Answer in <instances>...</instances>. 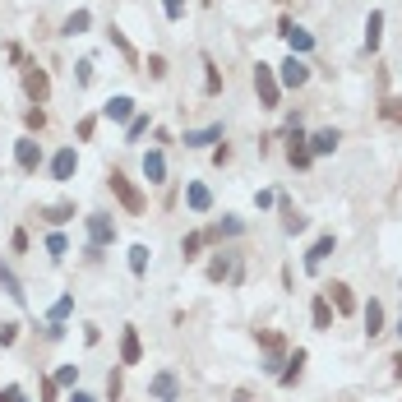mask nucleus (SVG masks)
I'll return each instance as SVG.
<instances>
[{
  "mask_svg": "<svg viewBox=\"0 0 402 402\" xmlns=\"http://www.w3.org/2000/svg\"><path fill=\"white\" fill-rule=\"evenodd\" d=\"M393 375H398V380H402V351H398V356H393Z\"/></svg>",
  "mask_w": 402,
  "mask_h": 402,
  "instance_id": "obj_45",
  "label": "nucleus"
},
{
  "mask_svg": "<svg viewBox=\"0 0 402 402\" xmlns=\"http://www.w3.org/2000/svg\"><path fill=\"white\" fill-rule=\"evenodd\" d=\"M278 33L287 37V46H291V56H305V51H310V46H314V37L305 33V28H296V23H291V19H282V23H278Z\"/></svg>",
  "mask_w": 402,
  "mask_h": 402,
  "instance_id": "obj_9",
  "label": "nucleus"
},
{
  "mask_svg": "<svg viewBox=\"0 0 402 402\" xmlns=\"http://www.w3.org/2000/svg\"><path fill=\"white\" fill-rule=\"evenodd\" d=\"M380 116H384L389 125H402V98H384V102H380Z\"/></svg>",
  "mask_w": 402,
  "mask_h": 402,
  "instance_id": "obj_29",
  "label": "nucleus"
},
{
  "mask_svg": "<svg viewBox=\"0 0 402 402\" xmlns=\"http://www.w3.org/2000/svg\"><path fill=\"white\" fill-rule=\"evenodd\" d=\"M74 380H79V366H60L56 370V384H60V389H74Z\"/></svg>",
  "mask_w": 402,
  "mask_h": 402,
  "instance_id": "obj_36",
  "label": "nucleus"
},
{
  "mask_svg": "<svg viewBox=\"0 0 402 402\" xmlns=\"http://www.w3.org/2000/svg\"><path fill=\"white\" fill-rule=\"evenodd\" d=\"M366 333H370V337H380V333H384V305H380V301H370V305H366Z\"/></svg>",
  "mask_w": 402,
  "mask_h": 402,
  "instance_id": "obj_24",
  "label": "nucleus"
},
{
  "mask_svg": "<svg viewBox=\"0 0 402 402\" xmlns=\"http://www.w3.org/2000/svg\"><path fill=\"white\" fill-rule=\"evenodd\" d=\"M102 116H107V121H134V98H112L107 102V107H102Z\"/></svg>",
  "mask_w": 402,
  "mask_h": 402,
  "instance_id": "obj_15",
  "label": "nucleus"
},
{
  "mask_svg": "<svg viewBox=\"0 0 402 402\" xmlns=\"http://www.w3.org/2000/svg\"><path fill=\"white\" fill-rule=\"evenodd\" d=\"M107 185H112V194H116V199H121L130 213H144V194L125 180V171H112V176H107Z\"/></svg>",
  "mask_w": 402,
  "mask_h": 402,
  "instance_id": "obj_4",
  "label": "nucleus"
},
{
  "mask_svg": "<svg viewBox=\"0 0 402 402\" xmlns=\"http://www.w3.org/2000/svg\"><path fill=\"white\" fill-rule=\"evenodd\" d=\"M398 333H402V319H398Z\"/></svg>",
  "mask_w": 402,
  "mask_h": 402,
  "instance_id": "obj_46",
  "label": "nucleus"
},
{
  "mask_svg": "<svg viewBox=\"0 0 402 402\" xmlns=\"http://www.w3.org/2000/svg\"><path fill=\"white\" fill-rule=\"evenodd\" d=\"M255 93H259V107H264V112H278L282 83H278V74H273L268 65H255Z\"/></svg>",
  "mask_w": 402,
  "mask_h": 402,
  "instance_id": "obj_1",
  "label": "nucleus"
},
{
  "mask_svg": "<svg viewBox=\"0 0 402 402\" xmlns=\"http://www.w3.org/2000/svg\"><path fill=\"white\" fill-rule=\"evenodd\" d=\"M88 23H93V14H88V10H74V14L65 19V28H60V33H65V37H79L83 28H88Z\"/></svg>",
  "mask_w": 402,
  "mask_h": 402,
  "instance_id": "obj_26",
  "label": "nucleus"
},
{
  "mask_svg": "<svg viewBox=\"0 0 402 402\" xmlns=\"http://www.w3.org/2000/svg\"><path fill=\"white\" fill-rule=\"evenodd\" d=\"M14 162H19V171H28V176H33V171L42 167V148H37L33 134H23L19 144H14Z\"/></svg>",
  "mask_w": 402,
  "mask_h": 402,
  "instance_id": "obj_6",
  "label": "nucleus"
},
{
  "mask_svg": "<svg viewBox=\"0 0 402 402\" xmlns=\"http://www.w3.org/2000/svg\"><path fill=\"white\" fill-rule=\"evenodd\" d=\"M42 217L51 227H60V222H69V217H74V203H51V208H42Z\"/></svg>",
  "mask_w": 402,
  "mask_h": 402,
  "instance_id": "obj_27",
  "label": "nucleus"
},
{
  "mask_svg": "<svg viewBox=\"0 0 402 402\" xmlns=\"http://www.w3.org/2000/svg\"><path fill=\"white\" fill-rule=\"evenodd\" d=\"M65 250H69V241H65L60 232H51V236H46V255H51V259H60Z\"/></svg>",
  "mask_w": 402,
  "mask_h": 402,
  "instance_id": "obj_31",
  "label": "nucleus"
},
{
  "mask_svg": "<svg viewBox=\"0 0 402 402\" xmlns=\"http://www.w3.org/2000/svg\"><path fill=\"white\" fill-rule=\"evenodd\" d=\"M222 144V125H203V130H185V148H208Z\"/></svg>",
  "mask_w": 402,
  "mask_h": 402,
  "instance_id": "obj_12",
  "label": "nucleus"
},
{
  "mask_svg": "<svg viewBox=\"0 0 402 402\" xmlns=\"http://www.w3.org/2000/svg\"><path fill=\"white\" fill-rule=\"evenodd\" d=\"M23 125H28V130H42V125H46V112H42V107H28V112H23Z\"/></svg>",
  "mask_w": 402,
  "mask_h": 402,
  "instance_id": "obj_34",
  "label": "nucleus"
},
{
  "mask_svg": "<svg viewBox=\"0 0 402 402\" xmlns=\"http://www.w3.org/2000/svg\"><path fill=\"white\" fill-rule=\"evenodd\" d=\"M380 28H384V14H380V10H370V19H366V46H370V51L380 46Z\"/></svg>",
  "mask_w": 402,
  "mask_h": 402,
  "instance_id": "obj_28",
  "label": "nucleus"
},
{
  "mask_svg": "<svg viewBox=\"0 0 402 402\" xmlns=\"http://www.w3.org/2000/svg\"><path fill=\"white\" fill-rule=\"evenodd\" d=\"M107 33H112V46H116V51H121V56L130 60V65H139V51H134V46H130V37H125L121 28H116V23H112V28H107Z\"/></svg>",
  "mask_w": 402,
  "mask_h": 402,
  "instance_id": "obj_23",
  "label": "nucleus"
},
{
  "mask_svg": "<svg viewBox=\"0 0 402 402\" xmlns=\"http://www.w3.org/2000/svg\"><path fill=\"white\" fill-rule=\"evenodd\" d=\"M241 232H246L241 217H222V222H213L208 232H203V241H222V236H241Z\"/></svg>",
  "mask_w": 402,
  "mask_h": 402,
  "instance_id": "obj_18",
  "label": "nucleus"
},
{
  "mask_svg": "<svg viewBox=\"0 0 402 402\" xmlns=\"http://www.w3.org/2000/svg\"><path fill=\"white\" fill-rule=\"evenodd\" d=\"M310 319H314V328H319V333H324V328H333V305L319 296V301L310 305Z\"/></svg>",
  "mask_w": 402,
  "mask_h": 402,
  "instance_id": "obj_22",
  "label": "nucleus"
},
{
  "mask_svg": "<svg viewBox=\"0 0 402 402\" xmlns=\"http://www.w3.org/2000/svg\"><path fill=\"white\" fill-rule=\"evenodd\" d=\"M148 74H153V79H167V60H162V56H148Z\"/></svg>",
  "mask_w": 402,
  "mask_h": 402,
  "instance_id": "obj_38",
  "label": "nucleus"
},
{
  "mask_svg": "<svg viewBox=\"0 0 402 402\" xmlns=\"http://www.w3.org/2000/svg\"><path fill=\"white\" fill-rule=\"evenodd\" d=\"M56 389H60L56 380H42V402H56Z\"/></svg>",
  "mask_w": 402,
  "mask_h": 402,
  "instance_id": "obj_42",
  "label": "nucleus"
},
{
  "mask_svg": "<svg viewBox=\"0 0 402 402\" xmlns=\"http://www.w3.org/2000/svg\"><path fill=\"white\" fill-rule=\"evenodd\" d=\"M144 176H148V185H162V180H167V157L157 153H144Z\"/></svg>",
  "mask_w": 402,
  "mask_h": 402,
  "instance_id": "obj_14",
  "label": "nucleus"
},
{
  "mask_svg": "<svg viewBox=\"0 0 402 402\" xmlns=\"http://www.w3.org/2000/svg\"><path fill=\"white\" fill-rule=\"evenodd\" d=\"M148 393H153L157 402H180V380H176V370H157L153 380H148Z\"/></svg>",
  "mask_w": 402,
  "mask_h": 402,
  "instance_id": "obj_5",
  "label": "nucleus"
},
{
  "mask_svg": "<svg viewBox=\"0 0 402 402\" xmlns=\"http://www.w3.org/2000/svg\"><path fill=\"white\" fill-rule=\"evenodd\" d=\"M328 305H333L337 314H351L356 310V301H351V287H347V282H333V287H328V296H324Z\"/></svg>",
  "mask_w": 402,
  "mask_h": 402,
  "instance_id": "obj_13",
  "label": "nucleus"
},
{
  "mask_svg": "<svg viewBox=\"0 0 402 402\" xmlns=\"http://www.w3.org/2000/svg\"><path fill=\"white\" fill-rule=\"evenodd\" d=\"M0 291H5V296H10L14 305H23V282L14 278V273H10L5 264H0Z\"/></svg>",
  "mask_w": 402,
  "mask_h": 402,
  "instance_id": "obj_21",
  "label": "nucleus"
},
{
  "mask_svg": "<svg viewBox=\"0 0 402 402\" xmlns=\"http://www.w3.org/2000/svg\"><path fill=\"white\" fill-rule=\"evenodd\" d=\"M144 361V342H139V328L125 324L121 328V366H139Z\"/></svg>",
  "mask_w": 402,
  "mask_h": 402,
  "instance_id": "obj_8",
  "label": "nucleus"
},
{
  "mask_svg": "<svg viewBox=\"0 0 402 402\" xmlns=\"http://www.w3.org/2000/svg\"><path fill=\"white\" fill-rule=\"evenodd\" d=\"M199 246H203V232H190L185 241H180V255H185V259H194V255H199Z\"/></svg>",
  "mask_w": 402,
  "mask_h": 402,
  "instance_id": "obj_33",
  "label": "nucleus"
},
{
  "mask_svg": "<svg viewBox=\"0 0 402 402\" xmlns=\"http://www.w3.org/2000/svg\"><path fill=\"white\" fill-rule=\"evenodd\" d=\"M116 241V222L107 213H88V250H102Z\"/></svg>",
  "mask_w": 402,
  "mask_h": 402,
  "instance_id": "obj_3",
  "label": "nucleus"
},
{
  "mask_svg": "<svg viewBox=\"0 0 402 402\" xmlns=\"http://www.w3.org/2000/svg\"><path fill=\"white\" fill-rule=\"evenodd\" d=\"M69 402H98V398H93V393H83V389H74V393H69Z\"/></svg>",
  "mask_w": 402,
  "mask_h": 402,
  "instance_id": "obj_44",
  "label": "nucleus"
},
{
  "mask_svg": "<svg viewBox=\"0 0 402 402\" xmlns=\"http://www.w3.org/2000/svg\"><path fill=\"white\" fill-rule=\"evenodd\" d=\"M107 398H112V402L121 398V375H112V380H107Z\"/></svg>",
  "mask_w": 402,
  "mask_h": 402,
  "instance_id": "obj_43",
  "label": "nucleus"
},
{
  "mask_svg": "<svg viewBox=\"0 0 402 402\" xmlns=\"http://www.w3.org/2000/svg\"><path fill=\"white\" fill-rule=\"evenodd\" d=\"M23 93L33 98V107H42V102L51 98V79H46L42 65H23Z\"/></svg>",
  "mask_w": 402,
  "mask_h": 402,
  "instance_id": "obj_2",
  "label": "nucleus"
},
{
  "mask_svg": "<svg viewBox=\"0 0 402 402\" xmlns=\"http://www.w3.org/2000/svg\"><path fill=\"white\" fill-rule=\"evenodd\" d=\"M305 144H310V153L324 157V153H333V148H337V130H314Z\"/></svg>",
  "mask_w": 402,
  "mask_h": 402,
  "instance_id": "obj_20",
  "label": "nucleus"
},
{
  "mask_svg": "<svg viewBox=\"0 0 402 402\" xmlns=\"http://www.w3.org/2000/svg\"><path fill=\"white\" fill-rule=\"evenodd\" d=\"M93 130H98V121H93V116H83V121H79V139H93Z\"/></svg>",
  "mask_w": 402,
  "mask_h": 402,
  "instance_id": "obj_41",
  "label": "nucleus"
},
{
  "mask_svg": "<svg viewBox=\"0 0 402 402\" xmlns=\"http://www.w3.org/2000/svg\"><path fill=\"white\" fill-rule=\"evenodd\" d=\"M162 10H167V19H171V23H176L180 14H185V0H162Z\"/></svg>",
  "mask_w": 402,
  "mask_h": 402,
  "instance_id": "obj_37",
  "label": "nucleus"
},
{
  "mask_svg": "<svg viewBox=\"0 0 402 402\" xmlns=\"http://www.w3.org/2000/svg\"><path fill=\"white\" fill-rule=\"evenodd\" d=\"M0 402H23V389L19 384H5V389H0Z\"/></svg>",
  "mask_w": 402,
  "mask_h": 402,
  "instance_id": "obj_39",
  "label": "nucleus"
},
{
  "mask_svg": "<svg viewBox=\"0 0 402 402\" xmlns=\"http://www.w3.org/2000/svg\"><path fill=\"white\" fill-rule=\"evenodd\" d=\"M148 125H153V116H134V121H130V144H134V139H144Z\"/></svg>",
  "mask_w": 402,
  "mask_h": 402,
  "instance_id": "obj_35",
  "label": "nucleus"
},
{
  "mask_svg": "<svg viewBox=\"0 0 402 402\" xmlns=\"http://www.w3.org/2000/svg\"><path fill=\"white\" fill-rule=\"evenodd\" d=\"M79 171V153L74 148H60L56 157H51V180H69Z\"/></svg>",
  "mask_w": 402,
  "mask_h": 402,
  "instance_id": "obj_11",
  "label": "nucleus"
},
{
  "mask_svg": "<svg viewBox=\"0 0 402 402\" xmlns=\"http://www.w3.org/2000/svg\"><path fill=\"white\" fill-rule=\"evenodd\" d=\"M203 93H208V98L222 93V74H217V65H213L208 56H203Z\"/></svg>",
  "mask_w": 402,
  "mask_h": 402,
  "instance_id": "obj_25",
  "label": "nucleus"
},
{
  "mask_svg": "<svg viewBox=\"0 0 402 402\" xmlns=\"http://www.w3.org/2000/svg\"><path fill=\"white\" fill-rule=\"evenodd\" d=\"M287 157H291V167H310V162H314V153H310V144H305L301 125H291V144H287Z\"/></svg>",
  "mask_w": 402,
  "mask_h": 402,
  "instance_id": "obj_10",
  "label": "nucleus"
},
{
  "mask_svg": "<svg viewBox=\"0 0 402 402\" xmlns=\"http://www.w3.org/2000/svg\"><path fill=\"white\" fill-rule=\"evenodd\" d=\"M19 337V324H0V347H10Z\"/></svg>",
  "mask_w": 402,
  "mask_h": 402,
  "instance_id": "obj_40",
  "label": "nucleus"
},
{
  "mask_svg": "<svg viewBox=\"0 0 402 402\" xmlns=\"http://www.w3.org/2000/svg\"><path fill=\"white\" fill-rule=\"evenodd\" d=\"M301 366H305V351L296 347V351L287 356V370H278V384H282V389H291V384L301 380Z\"/></svg>",
  "mask_w": 402,
  "mask_h": 402,
  "instance_id": "obj_17",
  "label": "nucleus"
},
{
  "mask_svg": "<svg viewBox=\"0 0 402 402\" xmlns=\"http://www.w3.org/2000/svg\"><path fill=\"white\" fill-rule=\"evenodd\" d=\"M305 79H310V65H305L301 56H287V60H282V69H278V83H282V88H301Z\"/></svg>",
  "mask_w": 402,
  "mask_h": 402,
  "instance_id": "obj_7",
  "label": "nucleus"
},
{
  "mask_svg": "<svg viewBox=\"0 0 402 402\" xmlns=\"http://www.w3.org/2000/svg\"><path fill=\"white\" fill-rule=\"evenodd\" d=\"M144 268H148V246H134L130 250V273L134 278H144Z\"/></svg>",
  "mask_w": 402,
  "mask_h": 402,
  "instance_id": "obj_30",
  "label": "nucleus"
},
{
  "mask_svg": "<svg viewBox=\"0 0 402 402\" xmlns=\"http://www.w3.org/2000/svg\"><path fill=\"white\" fill-rule=\"evenodd\" d=\"M328 255H333V236H319V241H314V246H310V255H305V268H310V273H314V268L324 264Z\"/></svg>",
  "mask_w": 402,
  "mask_h": 402,
  "instance_id": "obj_19",
  "label": "nucleus"
},
{
  "mask_svg": "<svg viewBox=\"0 0 402 402\" xmlns=\"http://www.w3.org/2000/svg\"><path fill=\"white\" fill-rule=\"evenodd\" d=\"M185 203H190L194 213H208V208H213V194H208V185L190 180V185H185Z\"/></svg>",
  "mask_w": 402,
  "mask_h": 402,
  "instance_id": "obj_16",
  "label": "nucleus"
},
{
  "mask_svg": "<svg viewBox=\"0 0 402 402\" xmlns=\"http://www.w3.org/2000/svg\"><path fill=\"white\" fill-rule=\"evenodd\" d=\"M74 310V296H60L56 305H51V324H65V314Z\"/></svg>",
  "mask_w": 402,
  "mask_h": 402,
  "instance_id": "obj_32",
  "label": "nucleus"
}]
</instances>
